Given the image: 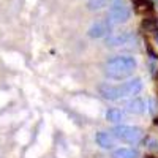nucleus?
I'll return each mask as SVG.
<instances>
[{"label": "nucleus", "mask_w": 158, "mask_h": 158, "mask_svg": "<svg viewBox=\"0 0 158 158\" xmlns=\"http://www.w3.org/2000/svg\"><path fill=\"white\" fill-rule=\"evenodd\" d=\"M138 67V62L135 57L131 56H117L112 57L106 62V76L109 79H115V81H120V79H127L133 74V71Z\"/></svg>", "instance_id": "1"}, {"label": "nucleus", "mask_w": 158, "mask_h": 158, "mask_svg": "<svg viewBox=\"0 0 158 158\" xmlns=\"http://www.w3.org/2000/svg\"><path fill=\"white\" fill-rule=\"evenodd\" d=\"M111 133L115 139L128 144H138L144 138V131L139 127H131V125H115Z\"/></svg>", "instance_id": "2"}, {"label": "nucleus", "mask_w": 158, "mask_h": 158, "mask_svg": "<svg viewBox=\"0 0 158 158\" xmlns=\"http://www.w3.org/2000/svg\"><path fill=\"white\" fill-rule=\"evenodd\" d=\"M131 18V8L123 2V0H114L109 10V21L112 24H123Z\"/></svg>", "instance_id": "3"}, {"label": "nucleus", "mask_w": 158, "mask_h": 158, "mask_svg": "<svg viewBox=\"0 0 158 158\" xmlns=\"http://www.w3.org/2000/svg\"><path fill=\"white\" fill-rule=\"evenodd\" d=\"M98 92L103 98H106L109 101H117L120 98H127L128 94H127V89H125V84H101L98 87Z\"/></svg>", "instance_id": "4"}, {"label": "nucleus", "mask_w": 158, "mask_h": 158, "mask_svg": "<svg viewBox=\"0 0 158 158\" xmlns=\"http://www.w3.org/2000/svg\"><path fill=\"white\" fill-rule=\"evenodd\" d=\"M112 22L106 18V19H101V21H97V22H94L89 27V30H87V35L90 36V38H104V36H108L109 33H111V30H112Z\"/></svg>", "instance_id": "5"}, {"label": "nucleus", "mask_w": 158, "mask_h": 158, "mask_svg": "<svg viewBox=\"0 0 158 158\" xmlns=\"http://www.w3.org/2000/svg\"><path fill=\"white\" fill-rule=\"evenodd\" d=\"M130 41H133V33L123 30V32H114L106 36V46L109 48H117V46H125Z\"/></svg>", "instance_id": "6"}, {"label": "nucleus", "mask_w": 158, "mask_h": 158, "mask_svg": "<svg viewBox=\"0 0 158 158\" xmlns=\"http://www.w3.org/2000/svg\"><path fill=\"white\" fill-rule=\"evenodd\" d=\"M125 109L130 114H135V115H141L147 111V103L144 101L142 98H131L127 104H125Z\"/></svg>", "instance_id": "7"}, {"label": "nucleus", "mask_w": 158, "mask_h": 158, "mask_svg": "<svg viewBox=\"0 0 158 158\" xmlns=\"http://www.w3.org/2000/svg\"><path fill=\"white\" fill-rule=\"evenodd\" d=\"M95 142L101 149L109 150L115 146V138L112 136V133H108V131H98L95 135Z\"/></svg>", "instance_id": "8"}, {"label": "nucleus", "mask_w": 158, "mask_h": 158, "mask_svg": "<svg viewBox=\"0 0 158 158\" xmlns=\"http://www.w3.org/2000/svg\"><path fill=\"white\" fill-rule=\"evenodd\" d=\"M123 84H125V89H127V94H128V97L138 95L139 92L142 90V87H144V84H142V79H141V77H133V79H128V81H125Z\"/></svg>", "instance_id": "9"}, {"label": "nucleus", "mask_w": 158, "mask_h": 158, "mask_svg": "<svg viewBox=\"0 0 158 158\" xmlns=\"http://www.w3.org/2000/svg\"><path fill=\"white\" fill-rule=\"evenodd\" d=\"M112 158H139V150L133 147H120L112 150Z\"/></svg>", "instance_id": "10"}, {"label": "nucleus", "mask_w": 158, "mask_h": 158, "mask_svg": "<svg viewBox=\"0 0 158 158\" xmlns=\"http://www.w3.org/2000/svg\"><path fill=\"white\" fill-rule=\"evenodd\" d=\"M104 117H106V120L111 122V123H120L123 120V111L117 109V108H111L106 111V114H104Z\"/></svg>", "instance_id": "11"}, {"label": "nucleus", "mask_w": 158, "mask_h": 158, "mask_svg": "<svg viewBox=\"0 0 158 158\" xmlns=\"http://www.w3.org/2000/svg\"><path fill=\"white\" fill-rule=\"evenodd\" d=\"M112 3V0H89V10H100V8H104Z\"/></svg>", "instance_id": "12"}, {"label": "nucleus", "mask_w": 158, "mask_h": 158, "mask_svg": "<svg viewBox=\"0 0 158 158\" xmlns=\"http://www.w3.org/2000/svg\"><path fill=\"white\" fill-rule=\"evenodd\" d=\"M135 6L138 11H152L153 5L150 0H135Z\"/></svg>", "instance_id": "13"}, {"label": "nucleus", "mask_w": 158, "mask_h": 158, "mask_svg": "<svg viewBox=\"0 0 158 158\" xmlns=\"http://www.w3.org/2000/svg\"><path fill=\"white\" fill-rule=\"evenodd\" d=\"M156 21L153 19V18H149V19H144V22H142V25H144V27H146V29H149V30H153L155 27H156Z\"/></svg>", "instance_id": "14"}, {"label": "nucleus", "mask_w": 158, "mask_h": 158, "mask_svg": "<svg viewBox=\"0 0 158 158\" xmlns=\"http://www.w3.org/2000/svg\"><path fill=\"white\" fill-rule=\"evenodd\" d=\"M149 149H150V150H155V152H158V141H155V139H150V141H149Z\"/></svg>", "instance_id": "15"}, {"label": "nucleus", "mask_w": 158, "mask_h": 158, "mask_svg": "<svg viewBox=\"0 0 158 158\" xmlns=\"http://www.w3.org/2000/svg\"><path fill=\"white\" fill-rule=\"evenodd\" d=\"M155 41H156V44H158V33L155 35Z\"/></svg>", "instance_id": "16"}, {"label": "nucleus", "mask_w": 158, "mask_h": 158, "mask_svg": "<svg viewBox=\"0 0 158 158\" xmlns=\"http://www.w3.org/2000/svg\"><path fill=\"white\" fill-rule=\"evenodd\" d=\"M155 125H158V118H155V122H153Z\"/></svg>", "instance_id": "17"}, {"label": "nucleus", "mask_w": 158, "mask_h": 158, "mask_svg": "<svg viewBox=\"0 0 158 158\" xmlns=\"http://www.w3.org/2000/svg\"><path fill=\"white\" fill-rule=\"evenodd\" d=\"M146 158H155V156H146Z\"/></svg>", "instance_id": "18"}]
</instances>
